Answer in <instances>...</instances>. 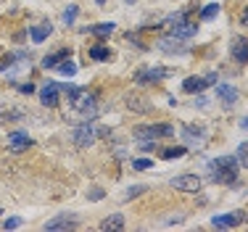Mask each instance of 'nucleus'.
I'll use <instances>...</instances> for the list:
<instances>
[{"label": "nucleus", "mask_w": 248, "mask_h": 232, "mask_svg": "<svg viewBox=\"0 0 248 232\" xmlns=\"http://www.w3.org/2000/svg\"><path fill=\"white\" fill-rule=\"evenodd\" d=\"M58 98H61V87H58V82H45V85L40 87V103H43L45 108H56Z\"/></svg>", "instance_id": "nucleus-7"}, {"label": "nucleus", "mask_w": 248, "mask_h": 232, "mask_svg": "<svg viewBox=\"0 0 248 232\" xmlns=\"http://www.w3.org/2000/svg\"><path fill=\"white\" fill-rule=\"evenodd\" d=\"M143 193H148L145 185H132V187H127V195H124V198L132 201V198H138V195H143Z\"/></svg>", "instance_id": "nucleus-29"}, {"label": "nucleus", "mask_w": 248, "mask_h": 232, "mask_svg": "<svg viewBox=\"0 0 248 232\" xmlns=\"http://www.w3.org/2000/svg\"><path fill=\"white\" fill-rule=\"evenodd\" d=\"M206 82H209V87L217 85V71H211V74H206Z\"/></svg>", "instance_id": "nucleus-35"}, {"label": "nucleus", "mask_w": 248, "mask_h": 232, "mask_svg": "<svg viewBox=\"0 0 248 232\" xmlns=\"http://www.w3.org/2000/svg\"><path fill=\"white\" fill-rule=\"evenodd\" d=\"M217 98L222 100L224 108H230V106L238 103V87H232V85H217Z\"/></svg>", "instance_id": "nucleus-12"}, {"label": "nucleus", "mask_w": 248, "mask_h": 232, "mask_svg": "<svg viewBox=\"0 0 248 232\" xmlns=\"http://www.w3.org/2000/svg\"><path fill=\"white\" fill-rule=\"evenodd\" d=\"M124 3H129V5H132V3H135V0H124Z\"/></svg>", "instance_id": "nucleus-40"}, {"label": "nucleus", "mask_w": 248, "mask_h": 232, "mask_svg": "<svg viewBox=\"0 0 248 232\" xmlns=\"http://www.w3.org/2000/svg\"><path fill=\"white\" fill-rule=\"evenodd\" d=\"M209 87V82H206V77H187L185 82H182V90L187 95H201Z\"/></svg>", "instance_id": "nucleus-13"}, {"label": "nucleus", "mask_w": 248, "mask_h": 232, "mask_svg": "<svg viewBox=\"0 0 248 232\" xmlns=\"http://www.w3.org/2000/svg\"><path fill=\"white\" fill-rule=\"evenodd\" d=\"M232 58L238 63H248V37H235L232 40Z\"/></svg>", "instance_id": "nucleus-14"}, {"label": "nucleus", "mask_w": 248, "mask_h": 232, "mask_svg": "<svg viewBox=\"0 0 248 232\" xmlns=\"http://www.w3.org/2000/svg\"><path fill=\"white\" fill-rule=\"evenodd\" d=\"M0 214H3V209H0Z\"/></svg>", "instance_id": "nucleus-41"}, {"label": "nucleus", "mask_w": 248, "mask_h": 232, "mask_svg": "<svg viewBox=\"0 0 248 232\" xmlns=\"http://www.w3.org/2000/svg\"><path fill=\"white\" fill-rule=\"evenodd\" d=\"M235 156H238V164H240V166H246V169H248V140H246V142H240V145H238V153H235Z\"/></svg>", "instance_id": "nucleus-26"}, {"label": "nucleus", "mask_w": 248, "mask_h": 232, "mask_svg": "<svg viewBox=\"0 0 248 232\" xmlns=\"http://www.w3.org/2000/svg\"><path fill=\"white\" fill-rule=\"evenodd\" d=\"M198 32V24L196 21H182L180 27H174V29H169V34H177V37H182V40H187V37H193V34Z\"/></svg>", "instance_id": "nucleus-17"}, {"label": "nucleus", "mask_w": 248, "mask_h": 232, "mask_svg": "<svg viewBox=\"0 0 248 232\" xmlns=\"http://www.w3.org/2000/svg\"><path fill=\"white\" fill-rule=\"evenodd\" d=\"M156 47L161 53H187V45L182 37H177V34H167V37H161L156 43Z\"/></svg>", "instance_id": "nucleus-10"}, {"label": "nucleus", "mask_w": 248, "mask_h": 232, "mask_svg": "<svg viewBox=\"0 0 248 232\" xmlns=\"http://www.w3.org/2000/svg\"><path fill=\"white\" fill-rule=\"evenodd\" d=\"M240 24H246V27H248V5L240 11Z\"/></svg>", "instance_id": "nucleus-36"}, {"label": "nucleus", "mask_w": 248, "mask_h": 232, "mask_svg": "<svg viewBox=\"0 0 248 232\" xmlns=\"http://www.w3.org/2000/svg\"><path fill=\"white\" fill-rule=\"evenodd\" d=\"M182 135H185L190 142H193V140L198 142L201 138H203V129H201V127H185V129H182Z\"/></svg>", "instance_id": "nucleus-27"}, {"label": "nucleus", "mask_w": 248, "mask_h": 232, "mask_svg": "<svg viewBox=\"0 0 248 232\" xmlns=\"http://www.w3.org/2000/svg\"><path fill=\"white\" fill-rule=\"evenodd\" d=\"M182 21H187V8L177 11V14H169L167 19H164V24H161V27H167V29H174V27H180Z\"/></svg>", "instance_id": "nucleus-20"}, {"label": "nucleus", "mask_w": 248, "mask_h": 232, "mask_svg": "<svg viewBox=\"0 0 248 232\" xmlns=\"http://www.w3.org/2000/svg\"><path fill=\"white\" fill-rule=\"evenodd\" d=\"M95 138H98V127H93V124H79L72 132V142L77 148H90Z\"/></svg>", "instance_id": "nucleus-4"}, {"label": "nucleus", "mask_w": 248, "mask_h": 232, "mask_svg": "<svg viewBox=\"0 0 248 232\" xmlns=\"http://www.w3.org/2000/svg\"><path fill=\"white\" fill-rule=\"evenodd\" d=\"M95 3H98V5H106V3H108V0H95Z\"/></svg>", "instance_id": "nucleus-39"}, {"label": "nucleus", "mask_w": 248, "mask_h": 232, "mask_svg": "<svg viewBox=\"0 0 248 232\" xmlns=\"http://www.w3.org/2000/svg\"><path fill=\"white\" fill-rule=\"evenodd\" d=\"M116 29L114 21H103V24H90V27H85L82 32L85 34H98V37H106V34H111Z\"/></svg>", "instance_id": "nucleus-18"}, {"label": "nucleus", "mask_w": 248, "mask_h": 232, "mask_svg": "<svg viewBox=\"0 0 248 232\" xmlns=\"http://www.w3.org/2000/svg\"><path fill=\"white\" fill-rule=\"evenodd\" d=\"M151 166H153V161H148V158H135V161H132V169H135V171L151 169Z\"/></svg>", "instance_id": "nucleus-31"}, {"label": "nucleus", "mask_w": 248, "mask_h": 232, "mask_svg": "<svg viewBox=\"0 0 248 232\" xmlns=\"http://www.w3.org/2000/svg\"><path fill=\"white\" fill-rule=\"evenodd\" d=\"M87 56L93 58V61H108L111 58V50L106 45H93L90 50H87Z\"/></svg>", "instance_id": "nucleus-22"}, {"label": "nucleus", "mask_w": 248, "mask_h": 232, "mask_svg": "<svg viewBox=\"0 0 248 232\" xmlns=\"http://www.w3.org/2000/svg\"><path fill=\"white\" fill-rule=\"evenodd\" d=\"M77 16H79V5H77V3H69V8L61 14V21L69 27V24H74V21H77Z\"/></svg>", "instance_id": "nucleus-24"}, {"label": "nucleus", "mask_w": 248, "mask_h": 232, "mask_svg": "<svg viewBox=\"0 0 248 232\" xmlns=\"http://www.w3.org/2000/svg\"><path fill=\"white\" fill-rule=\"evenodd\" d=\"M238 156H217L214 161H209L211 169V182L217 185H235L238 182Z\"/></svg>", "instance_id": "nucleus-1"}, {"label": "nucleus", "mask_w": 248, "mask_h": 232, "mask_svg": "<svg viewBox=\"0 0 248 232\" xmlns=\"http://www.w3.org/2000/svg\"><path fill=\"white\" fill-rule=\"evenodd\" d=\"M69 56H72V50H69V47H61V50H56V53H50V56L43 58V69H56L58 63Z\"/></svg>", "instance_id": "nucleus-16"}, {"label": "nucleus", "mask_w": 248, "mask_h": 232, "mask_svg": "<svg viewBox=\"0 0 248 232\" xmlns=\"http://www.w3.org/2000/svg\"><path fill=\"white\" fill-rule=\"evenodd\" d=\"M0 119H21L19 111H5V108H0Z\"/></svg>", "instance_id": "nucleus-34"}, {"label": "nucleus", "mask_w": 248, "mask_h": 232, "mask_svg": "<svg viewBox=\"0 0 248 232\" xmlns=\"http://www.w3.org/2000/svg\"><path fill=\"white\" fill-rule=\"evenodd\" d=\"M172 187L174 190H182V193H201L203 187V180L198 174H180L172 180Z\"/></svg>", "instance_id": "nucleus-5"}, {"label": "nucleus", "mask_w": 248, "mask_h": 232, "mask_svg": "<svg viewBox=\"0 0 248 232\" xmlns=\"http://www.w3.org/2000/svg\"><path fill=\"white\" fill-rule=\"evenodd\" d=\"M167 77H172V69L151 66V69H140L138 74H135V82H138V85H145V82H161V79H167Z\"/></svg>", "instance_id": "nucleus-6"}, {"label": "nucleus", "mask_w": 248, "mask_h": 232, "mask_svg": "<svg viewBox=\"0 0 248 232\" xmlns=\"http://www.w3.org/2000/svg\"><path fill=\"white\" fill-rule=\"evenodd\" d=\"M50 32H53L50 24H37V27L29 29V37H32V43H43V40L50 37Z\"/></svg>", "instance_id": "nucleus-19"}, {"label": "nucleus", "mask_w": 248, "mask_h": 232, "mask_svg": "<svg viewBox=\"0 0 248 232\" xmlns=\"http://www.w3.org/2000/svg\"><path fill=\"white\" fill-rule=\"evenodd\" d=\"M127 106H129V111H138V114H148L151 111V103L143 98V95H138V93L127 95Z\"/></svg>", "instance_id": "nucleus-15"}, {"label": "nucleus", "mask_w": 248, "mask_h": 232, "mask_svg": "<svg viewBox=\"0 0 248 232\" xmlns=\"http://www.w3.org/2000/svg\"><path fill=\"white\" fill-rule=\"evenodd\" d=\"M8 145L14 153H21V151H27V148H32L34 140L29 138L27 132H21V129H14V132H8Z\"/></svg>", "instance_id": "nucleus-11"}, {"label": "nucleus", "mask_w": 248, "mask_h": 232, "mask_svg": "<svg viewBox=\"0 0 248 232\" xmlns=\"http://www.w3.org/2000/svg\"><path fill=\"white\" fill-rule=\"evenodd\" d=\"M174 135V124L169 122H156V124H145V127H135V138L138 140H158V138H172Z\"/></svg>", "instance_id": "nucleus-3"}, {"label": "nucleus", "mask_w": 248, "mask_h": 232, "mask_svg": "<svg viewBox=\"0 0 248 232\" xmlns=\"http://www.w3.org/2000/svg\"><path fill=\"white\" fill-rule=\"evenodd\" d=\"M34 90H37V87H34L32 82H21V85H19V93H24V95H32Z\"/></svg>", "instance_id": "nucleus-33"}, {"label": "nucleus", "mask_w": 248, "mask_h": 232, "mask_svg": "<svg viewBox=\"0 0 248 232\" xmlns=\"http://www.w3.org/2000/svg\"><path fill=\"white\" fill-rule=\"evenodd\" d=\"M43 227L45 230H77L79 227V217L77 214H58L56 219H48Z\"/></svg>", "instance_id": "nucleus-8"}, {"label": "nucleus", "mask_w": 248, "mask_h": 232, "mask_svg": "<svg viewBox=\"0 0 248 232\" xmlns=\"http://www.w3.org/2000/svg\"><path fill=\"white\" fill-rule=\"evenodd\" d=\"M106 198V190L103 187H90L87 190V201H103Z\"/></svg>", "instance_id": "nucleus-30"}, {"label": "nucleus", "mask_w": 248, "mask_h": 232, "mask_svg": "<svg viewBox=\"0 0 248 232\" xmlns=\"http://www.w3.org/2000/svg\"><path fill=\"white\" fill-rule=\"evenodd\" d=\"M58 71H61V74L63 77H74L77 74V63L72 61V56H69V58H63V61L61 63H58V66H56Z\"/></svg>", "instance_id": "nucleus-25"}, {"label": "nucleus", "mask_w": 248, "mask_h": 232, "mask_svg": "<svg viewBox=\"0 0 248 232\" xmlns=\"http://www.w3.org/2000/svg\"><path fill=\"white\" fill-rule=\"evenodd\" d=\"M206 103H209V100H206V98H203V95H201V98L196 100V106H198V108H206Z\"/></svg>", "instance_id": "nucleus-37"}, {"label": "nucleus", "mask_w": 248, "mask_h": 232, "mask_svg": "<svg viewBox=\"0 0 248 232\" xmlns=\"http://www.w3.org/2000/svg\"><path fill=\"white\" fill-rule=\"evenodd\" d=\"M246 222V211H230V214H219V217L211 219V224L219 230H230V227H238V224Z\"/></svg>", "instance_id": "nucleus-9"}, {"label": "nucleus", "mask_w": 248, "mask_h": 232, "mask_svg": "<svg viewBox=\"0 0 248 232\" xmlns=\"http://www.w3.org/2000/svg\"><path fill=\"white\" fill-rule=\"evenodd\" d=\"M240 129H248V116H246V119H240Z\"/></svg>", "instance_id": "nucleus-38"}, {"label": "nucleus", "mask_w": 248, "mask_h": 232, "mask_svg": "<svg viewBox=\"0 0 248 232\" xmlns=\"http://www.w3.org/2000/svg\"><path fill=\"white\" fill-rule=\"evenodd\" d=\"M100 230H124V217L122 214H111L100 222Z\"/></svg>", "instance_id": "nucleus-21"}, {"label": "nucleus", "mask_w": 248, "mask_h": 232, "mask_svg": "<svg viewBox=\"0 0 248 232\" xmlns=\"http://www.w3.org/2000/svg\"><path fill=\"white\" fill-rule=\"evenodd\" d=\"M217 14H219V3H209V5H206V8H201V19H211V16H217Z\"/></svg>", "instance_id": "nucleus-28"}, {"label": "nucleus", "mask_w": 248, "mask_h": 232, "mask_svg": "<svg viewBox=\"0 0 248 232\" xmlns=\"http://www.w3.org/2000/svg\"><path fill=\"white\" fill-rule=\"evenodd\" d=\"M187 153L185 145H172V148H161V158H167V161H172V158H182Z\"/></svg>", "instance_id": "nucleus-23"}, {"label": "nucleus", "mask_w": 248, "mask_h": 232, "mask_svg": "<svg viewBox=\"0 0 248 232\" xmlns=\"http://www.w3.org/2000/svg\"><path fill=\"white\" fill-rule=\"evenodd\" d=\"M3 227H5V230H16V227H21V219H19V217H8Z\"/></svg>", "instance_id": "nucleus-32"}, {"label": "nucleus", "mask_w": 248, "mask_h": 232, "mask_svg": "<svg viewBox=\"0 0 248 232\" xmlns=\"http://www.w3.org/2000/svg\"><path fill=\"white\" fill-rule=\"evenodd\" d=\"M69 103H72L74 111H79V114H85V116H93V114L98 111V98H95V93L85 90V87H77V90L69 95Z\"/></svg>", "instance_id": "nucleus-2"}]
</instances>
